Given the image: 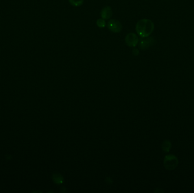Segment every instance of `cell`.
Returning <instances> with one entry per match:
<instances>
[{"mask_svg": "<svg viewBox=\"0 0 194 193\" xmlns=\"http://www.w3.org/2000/svg\"><path fill=\"white\" fill-rule=\"evenodd\" d=\"M155 29V24L151 20L142 19L136 24V30L138 35L142 38L150 36Z\"/></svg>", "mask_w": 194, "mask_h": 193, "instance_id": "obj_1", "label": "cell"}, {"mask_svg": "<svg viewBox=\"0 0 194 193\" xmlns=\"http://www.w3.org/2000/svg\"><path fill=\"white\" fill-rule=\"evenodd\" d=\"M179 161L177 157L174 155H168L164 158V165L167 170H174L178 167Z\"/></svg>", "mask_w": 194, "mask_h": 193, "instance_id": "obj_2", "label": "cell"}, {"mask_svg": "<svg viewBox=\"0 0 194 193\" xmlns=\"http://www.w3.org/2000/svg\"><path fill=\"white\" fill-rule=\"evenodd\" d=\"M107 26L114 33H120L122 30V24L118 20H111L107 22Z\"/></svg>", "mask_w": 194, "mask_h": 193, "instance_id": "obj_3", "label": "cell"}, {"mask_svg": "<svg viewBox=\"0 0 194 193\" xmlns=\"http://www.w3.org/2000/svg\"><path fill=\"white\" fill-rule=\"evenodd\" d=\"M156 40L153 37H147L143 38L139 43V48L142 50L148 49L155 44Z\"/></svg>", "mask_w": 194, "mask_h": 193, "instance_id": "obj_4", "label": "cell"}, {"mask_svg": "<svg viewBox=\"0 0 194 193\" xmlns=\"http://www.w3.org/2000/svg\"><path fill=\"white\" fill-rule=\"evenodd\" d=\"M138 36L134 33H129L125 36L126 44L129 47H136L138 44Z\"/></svg>", "mask_w": 194, "mask_h": 193, "instance_id": "obj_5", "label": "cell"}, {"mask_svg": "<svg viewBox=\"0 0 194 193\" xmlns=\"http://www.w3.org/2000/svg\"><path fill=\"white\" fill-rule=\"evenodd\" d=\"M101 16L104 20H109L112 16V11L111 7L109 6L102 9L101 12Z\"/></svg>", "mask_w": 194, "mask_h": 193, "instance_id": "obj_6", "label": "cell"}, {"mask_svg": "<svg viewBox=\"0 0 194 193\" xmlns=\"http://www.w3.org/2000/svg\"><path fill=\"white\" fill-rule=\"evenodd\" d=\"M171 146H172V145H171V142L169 141V140H166L162 143V150L164 151L165 152L168 153L171 150Z\"/></svg>", "mask_w": 194, "mask_h": 193, "instance_id": "obj_7", "label": "cell"}, {"mask_svg": "<svg viewBox=\"0 0 194 193\" xmlns=\"http://www.w3.org/2000/svg\"><path fill=\"white\" fill-rule=\"evenodd\" d=\"M84 0H69V2L73 7H80L83 3Z\"/></svg>", "mask_w": 194, "mask_h": 193, "instance_id": "obj_8", "label": "cell"}, {"mask_svg": "<svg viewBox=\"0 0 194 193\" xmlns=\"http://www.w3.org/2000/svg\"><path fill=\"white\" fill-rule=\"evenodd\" d=\"M97 25L99 28H104V27H105L106 25L105 20L103 18L98 19L97 21Z\"/></svg>", "mask_w": 194, "mask_h": 193, "instance_id": "obj_9", "label": "cell"}, {"mask_svg": "<svg viewBox=\"0 0 194 193\" xmlns=\"http://www.w3.org/2000/svg\"><path fill=\"white\" fill-rule=\"evenodd\" d=\"M132 53L134 56H138L139 55V51L138 49H134L132 50Z\"/></svg>", "mask_w": 194, "mask_h": 193, "instance_id": "obj_10", "label": "cell"}]
</instances>
